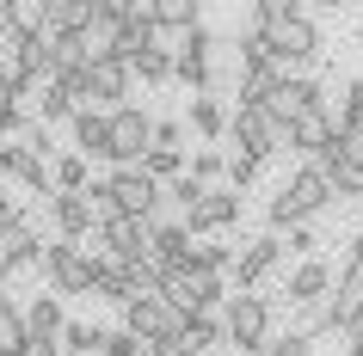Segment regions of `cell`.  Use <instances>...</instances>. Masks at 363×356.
I'll use <instances>...</instances> for the list:
<instances>
[{"instance_id": "cell-1", "label": "cell", "mask_w": 363, "mask_h": 356, "mask_svg": "<svg viewBox=\"0 0 363 356\" xmlns=\"http://www.w3.org/2000/svg\"><path fill=\"white\" fill-rule=\"evenodd\" d=\"M339 203V197H333V185H326V172L314 166V160H308V166H296L284 178V185L271 190V203H265V222L277 227V234H284V227H296V222H320L326 209Z\"/></svg>"}, {"instance_id": "cell-2", "label": "cell", "mask_w": 363, "mask_h": 356, "mask_svg": "<svg viewBox=\"0 0 363 356\" xmlns=\"http://www.w3.org/2000/svg\"><path fill=\"white\" fill-rule=\"evenodd\" d=\"M222 326H228V350L240 356H265V344L277 332V314H271V295L265 289H234L228 301H222Z\"/></svg>"}, {"instance_id": "cell-3", "label": "cell", "mask_w": 363, "mask_h": 356, "mask_svg": "<svg viewBox=\"0 0 363 356\" xmlns=\"http://www.w3.org/2000/svg\"><path fill=\"white\" fill-rule=\"evenodd\" d=\"M265 50L277 68H289V74H308L314 62H320V25L308 19V13H289V19H271L265 25Z\"/></svg>"}, {"instance_id": "cell-4", "label": "cell", "mask_w": 363, "mask_h": 356, "mask_svg": "<svg viewBox=\"0 0 363 356\" xmlns=\"http://www.w3.org/2000/svg\"><path fill=\"white\" fill-rule=\"evenodd\" d=\"M99 252H86V240H56L43 246V277L56 295H93L99 289Z\"/></svg>"}, {"instance_id": "cell-5", "label": "cell", "mask_w": 363, "mask_h": 356, "mask_svg": "<svg viewBox=\"0 0 363 356\" xmlns=\"http://www.w3.org/2000/svg\"><path fill=\"white\" fill-rule=\"evenodd\" d=\"M105 185H111V197L123 203V215H142V222H160V215H172L167 185H160V178H154L142 160H135V166H111V172H105Z\"/></svg>"}, {"instance_id": "cell-6", "label": "cell", "mask_w": 363, "mask_h": 356, "mask_svg": "<svg viewBox=\"0 0 363 356\" xmlns=\"http://www.w3.org/2000/svg\"><path fill=\"white\" fill-rule=\"evenodd\" d=\"M228 142L234 148H252L259 160H271V154H289V123L271 111V105H234Z\"/></svg>"}, {"instance_id": "cell-7", "label": "cell", "mask_w": 363, "mask_h": 356, "mask_svg": "<svg viewBox=\"0 0 363 356\" xmlns=\"http://www.w3.org/2000/svg\"><path fill=\"white\" fill-rule=\"evenodd\" d=\"M117 314H123V326H130L135 338H148V344H179L185 319H191L185 307H172L160 289H154V295H135L130 307H117Z\"/></svg>"}, {"instance_id": "cell-8", "label": "cell", "mask_w": 363, "mask_h": 356, "mask_svg": "<svg viewBox=\"0 0 363 356\" xmlns=\"http://www.w3.org/2000/svg\"><path fill=\"white\" fill-rule=\"evenodd\" d=\"M240 215H247V197H240L234 185H210L191 209H185V227H191L197 240H210V234H228V227H240Z\"/></svg>"}, {"instance_id": "cell-9", "label": "cell", "mask_w": 363, "mask_h": 356, "mask_svg": "<svg viewBox=\"0 0 363 356\" xmlns=\"http://www.w3.org/2000/svg\"><path fill=\"white\" fill-rule=\"evenodd\" d=\"M289 258V246L277 227H265V234H252V240H240V258H234V289H265L271 270Z\"/></svg>"}, {"instance_id": "cell-10", "label": "cell", "mask_w": 363, "mask_h": 356, "mask_svg": "<svg viewBox=\"0 0 363 356\" xmlns=\"http://www.w3.org/2000/svg\"><path fill=\"white\" fill-rule=\"evenodd\" d=\"M154 148V111L148 105H117L111 111V166H135Z\"/></svg>"}, {"instance_id": "cell-11", "label": "cell", "mask_w": 363, "mask_h": 356, "mask_svg": "<svg viewBox=\"0 0 363 356\" xmlns=\"http://www.w3.org/2000/svg\"><path fill=\"white\" fill-rule=\"evenodd\" d=\"M148 258L160 270H179V264H197V234L185 227V215H160L148 234Z\"/></svg>"}, {"instance_id": "cell-12", "label": "cell", "mask_w": 363, "mask_h": 356, "mask_svg": "<svg viewBox=\"0 0 363 356\" xmlns=\"http://www.w3.org/2000/svg\"><path fill=\"white\" fill-rule=\"evenodd\" d=\"M333 282H339V264L314 252V258H302L296 270H289L284 295H289V307H320V301L333 295Z\"/></svg>"}, {"instance_id": "cell-13", "label": "cell", "mask_w": 363, "mask_h": 356, "mask_svg": "<svg viewBox=\"0 0 363 356\" xmlns=\"http://www.w3.org/2000/svg\"><path fill=\"white\" fill-rule=\"evenodd\" d=\"M148 234H154V222H142V215H117V222L99 227L93 240L105 246V258L130 264V258H148Z\"/></svg>"}, {"instance_id": "cell-14", "label": "cell", "mask_w": 363, "mask_h": 356, "mask_svg": "<svg viewBox=\"0 0 363 356\" xmlns=\"http://www.w3.org/2000/svg\"><path fill=\"white\" fill-rule=\"evenodd\" d=\"M314 166L326 172V185H333V197H339V203H345V197H357V203H363V154L345 148V135H339L326 154H314Z\"/></svg>"}, {"instance_id": "cell-15", "label": "cell", "mask_w": 363, "mask_h": 356, "mask_svg": "<svg viewBox=\"0 0 363 356\" xmlns=\"http://www.w3.org/2000/svg\"><path fill=\"white\" fill-rule=\"evenodd\" d=\"M326 319L333 326H363V264L357 258H345L339 264V282H333V295H326Z\"/></svg>"}, {"instance_id": "cell-16", "label": "cell", "mask_w": 363, "mask_h": 356, "mask_svg": "<svg viewBox=\"0 0 363 356\" xmlns=\"http://www.w3.org/2000/svg\"><path fill=\"white\" fill-rule=\"evenodd\" d=\"M228 123H234V105L222 93H191V105H185V130H191L197 142H228Z\"/></svg>"}, {"instance_id": "cell-17", "label": "cell", "mask_w": 363, "mask_h": 356, "mask_svg": "<svg viewBox=\"0 0 363 356\" xmlns=\"http://www.w3.org/2000/svg\"><path fill=\"white\" fill-rule=\"evenodd\" d=\"M326 105V80L320 74H284V86L271 93V111L284 117V123H296L302 111H320Z\"/></svg>"}, {"instance_id": "cell-18", "label": "cell", "mask_w": 363, "mask_h": 356, "mask_svg": "<svg viewBox=\"0 0 363 356\" xmlns=\"http://www.w3.org/2000/svg\"><path fill=\"white\" fill-rule=\"evenodd\" d=\"M68 130H74V148L86 154V160H105V166H111V111H105V105H80V111L68 117Z\"/></svg>"}, {"instance_id": "cell-19", "label": "cell", "mask_w": 363, "mask_h": 356, "mask_svg": "<svg viewBox=\"0 0 363 356\" xmlns=\"http://www.w3.org/2000/svg\"><path fill=\"white\" fill-rule=\"evenodd\" d=\"M86 74H93V105L117 111V105H130V86H135V68L123 56H105V62H86Z\"/></svg>"}, {"instance_id": "cell-20", "label": "cell", "mask_w": 363, "mask_h": 356, "mask_svg": "<svg viewBox=\"0 0 363 356\" xmlns=\"http://www.w3.org/2000/svg\"><path fill=\"white\" fill-rule=\"evenodd\" d=\"M333 142H339V117L326 111V105L320 111H302L289 123V154H308V160H314V154H326Z\"/></svg>"}, {"instance_id": "cell-21", "label": "cell", "mask_w": 363, "mask_h": 356, "mask_svg": "<svg viewBox=\"0 0 363 356\" xmlns=\"http://www.w3.org/2000/svg\"><path fill=\"white\" fill-rule=\"evenodd\" d=\"M0 252L13 258V270H38L43 264V234L31 215H13V222L0 227Z\"/></svg>"}, {"instance_id": "cell-22", "label": "cell", "mask_w": 363, "mask_h": 356, "mask_svg": "<svg viewBox=\"0 0 363 356\" xmlns=\"http://www.w3.org/2000/svg\"><path fill=\"white\" fill-rule=\"evenodd\" d=\"M50 222H56V240H86V234H99V222H93V209H86L80 190H56L50 197Z\"/></svg>"}, {"instance_id": "cell-23", "label": "cell", "mask_w": 363, "mask_h": 356, "mask_svg": "<svg viewBox=\"0 0 363 356\" xmlns=\"http://www.w3.org/2000/svg\"><path fill=\"white\" fill-rule=\"evenodd\" d=\"M284 74H289V68H277L271 56L240 62V80H234V93H240V105H271V93L284 86Z\"/></svg>"}, {"instance_id": "cell-24", "label": "cell", "mask_w": 363, "mask_h": 356, "mask_svg": "<svg viewBox=\"0 0 363 356\" xmlns=\"http://www.w3.org/2000/svg\"><path fill=\"white\" fill-rule=\"evenodd\" d=\"M216 344H228L222 314H191V319H185V332H179V350H185V356H203V350H216Z\"/></svg>"}, {"instance_id": "cell-25", "label": "cell", "mask_w": 363, "mask_h": 356, "mask_svg": "<svg viewBox=\"0 0 363 356\" xmlns=\"http://www.w3.org/2000/svg\"><path fill=\"white\" fill-rule=\"evenodd\" d=\"M167 31H160V25H154V13H142V19H130V25H117V56L123 62H135L142 56V50H167Z\"/></svg>"}, {"instance_id": "cell-26", "label": "cell", "mask_w": 363, "mask_h": 356, "mask_svg": "<svg viewBox=\"0 0 363 356\" xmlns=\"http://www.w3.org/2000/svg\"><path fill=\"white\" fill-rule=\"evenodd\" d=\"M62 326H68V314H62L56 289H50V295H31V307H25V332H31V338H62Z\"/></svg>"}, {"instance_id": "cell-27", "label": "cell", "mask_w": 363, "mask_h": 356, "mask_svg": "<svg viewBox=\"0 0 363 356\" xmlns=\"http://www.w3.org/2000/svg\"><path fill=\"white\" fill-rule=\"evenodd\" d=\"M50 185H56V190H86V185H93V160H86L80 148L50 154Z\"/></svg>"}, {"instance_id": "cell-28", "label": "cell", "mask_w": 363, "mask_h": 356, "mask_svg": "<svg viewBox=\"0 0 363 356\" xmlns=\"http://www.w3.org/2000/svg\"><path fill=\"white\" fill-rule=\"evenodd\" d=\"M99 13H93V0H50V31H56V38H80V31H86V25H93Z\"/></svg>"}, {"instance_id": "cell-29", "label": "cell", "mask_w": 363, "mask_h": 356, "mask_svg": "<svg viewBox=\"0 0 363 356\" xmlns=\"http://www.w3.org/2000/svg\"><path fill=\"white\" fill-rule=\"evenodd\" d=\"M148 13L160 31H191V25H203V0H148Z\"/></svg>"}, {"instance_id": "cell-30", "label": "cell", "mask_w": 363, "mask_h": 356, "mask_svg": "<svg viewBox=\"0 0 363 356\" xmlns=\"http://www.w3.org/2000/svg\"><path fill=\"white\" fill-rule=\"evenodd\" d=\"M197 178V185H228V148L222 142H203V148H191V166H185Z\"/></svg>"}, {"instance_id": "cell-31", "label": "cell", "mask_w": 363, "mask_h": 356, "mask_svg": "<svg viewBox=\"0 0 363 356\" xmlns=\"http://www.w3.org/2000/svg\"><path fill=\"white\" fill-rule=\"evenodd\" d=\"M99 301H111V307H130L135 301V282H130V264H117V258H105L99 264V289H93Z\"/></svg>"}, {"instance_id": "cell-32", "label": "cell", "mask_w": 363, "mask_h": 356, "mask_svg": "<svg viewBox=\"0 0 363 356\" xmlns=\"http://www.w3.org/2000/svg\"><path fill=\"white\" fill-rule=\"evenodd\" d=\"M99 350H105V326H86V319L62 326V356H99Z\"/></svg>"}, {"instance_id": "cell-33", "label": "cell", "mask_w": 363, "mask_h": 356, "mask_svg": "<svg viewBox=\"0 0 363 356\" xmlns=\"http://www.w3.org/2000/svg\"><path fill=\"white\" fill-rule=\"evenodd\" d=\"M25 338H31V332H25V307L0 289V356H6V350H25Z\"/></svg>"}, {"instance_id": "cell-34", "label": "cell", "mask_w": 363, "mask_h": 356, "mask_svg": "<svg viewBox=\"0 0 363 356\" xmlns=\"http://www.w3.org/2000/svg\"><path fill=\"white\" fill-rule=\"evenodd\" d=\"M130 68H135L142 86H172V80H179V74H172V50H142Z\"/></svg>"}, {"instance_id": "cell-35", "label": "cell", "mask_w": 363, "mask_h": 356, "mask_svg": "<svg viewBox=\"0 0 363 356\" xmlns=\"http://www.w3.org/2000/svg\"><path fill=\"white\" fill-rule=\"evenodd\" d=\"M68 68H86V43H80V38H56V31H50V80L68 74Z\"/></svg>"}, {"instance_id": "cell-36", "label": "cell", "mask_w": 363, "mask_h": 356, "mask_svg": "<svg viewBox=\"0 0 363 356\" xmlns=\"http://www.w3.org/2000/svg\"><path fill=\"white\" fill-rule=\"evenodd\" d=\"M142 166H148L160 185H172V178L191 166V160H185V148H148V154H142Z\"/></svg>"}, {"instance_id": "cell-37", "label": "cell", "mask_w": 363, "mask_h": 356, "mask_svg": "<svg viewBox=\"0 0 363 356\" xmlns=\"http://www.w3.org/2000/svg\"><path fill=\"white\" fill-rule=\"evenodd\" d=\"M234 258H240V246H228L222 234L197 240V264H210V270H222V277H234Z\"/></svg>"}, {"instance_id": "cell-38", "label": "cell", "mask_w": 363, "mask_h": 356, "mask_svg": "<svg viewBox=\"0 0 363 356\" xmlns=\"http://www.w3.org/2000/svg\"><path fill=\"white\" fill-rule=\"evenodd\" d=\"M259 172H265V160H259L252 148H228V185H234V190L259 185Z\"/></svg>"}, {"instance_id": "cell-39", "label": "cell", "mask_w": 363, "mask_h": 356, "mask_svg": "<svg viewBox=\"0 0 363 356\" xmlns=\"http://www.w3.org/2000/svg\"><path fill=\"white\" fill-rule=\"evenodd\" d=\"M80 197H86V209H93V222L105 227V222H117V215H123V203H117L111 197V185H105V178H93V185L80 190Z\"/></svg>"}, {"instance_id": "cell-40", "label": "cell", "mask_w": 363, "mask_h": 356, "mask_svg": "<svg viewBox=\"0 0 363 356\" xmlns=\"http://www.w3.org/2000/svg\"><path fill=\"white\" fill-rule=\"evenodd\" d=\"M148 350H154L148 338H135L130 326H117V332H105V350L99 356H148Z\"/></svg>"}, {"instance_id": "cell-41", "label": "cell", "mask_w": 363, "mask_h": 356, "mask_svg": "<svg viewBox=\"0 0 363 356\" xmlns=\"http://www.w3.org/2000/svg\"><path fill=\"white\" fill-rule=\"evenodd\" d=\"M93 13H99V19H111V25H130V19L148 13V0H93Z\"/></svg>"}, {"instance_id": "cell-42", "label": "cell", "mask_w": 363, "mask_h": 356, "mask_svg": "<svg viewBox=\"0 0 363 356\" xmlns=\"http://www.w3.org/2000/svg\"><path fill=\"white\" fill-rule=\"evenodd\" d=\"M265 356H314V338H308L302 326H296V332H277L265 344Z\"/></svg>"}, {"instance_id": "cell-43", "label": "cell", "mask_w": 363, "mask_h": 356, "mask_svg": "<svg viewBox=\"0 0 363 356\" xmlns=\"http://www.w3.org/2000/svg\"><path fill=\"white\" fill-rule=\"evenodd\" d=\"M284 246L296 252V258H314V252H320V234H314V222H296V227H284Z\"/></svg>"}, {"instance_id": "cell-44", "label": "cell", "mask_w": 363, "mask_h": 356, "mask_svg": "<svg viewBox=\"0 0 363 356\" xmlns=\"http://www.w3.org/2000/svg\"><path fill=\"white\" fill-rule=\"evenodd\" d=\"M289 13H308V0H252V19H259V25L289 19Z\"/></svg>"}, {"instance_id": "cell-45", "label": "cell", "mask_w": 363, "mask_h": 356, "mask_svg": "<svg viewBox=\"0 0 363 356\" xmlns=\"http://www.w3.org/2000/svg\"><path fill=\"white\" fill-rule=\"evenodd\" d=\"M185 123H179V117H154V148H185Z\"/></svg>"}, {"instance_id": "cell-46", "label": "cell", "mask_w": 363, "mask_h": 356, "mask_svg": "<svg viewBox=\"0 0 363 356\" xmlns=\"http://www.w3.org/2000/svg\"><path fill=\"white\" fill-rule=\"evenodd\" d=\"M6 111H25V86H19L13 68H0V117H6Z\"/></svg>"}, {"instance_id": "cell-47", "label": "cell", "mask_w": 363, "mask_h": 356, "mask_svg": "<svg viewBox=\"0 0 363 356\" xmlns=\"http://www.w3.org/2000/svg\"><path fill=\"white\" fill-rule=\"evenodd\" d=\"M19 148H25V142L0 135V178H13V172H19Z\"/></svg>"}, {"instance_id": "cell-48", "label": "cell", "mask_w": 363, "mask_h": 356, "mask_svg": "<svg viewBox=\"0 0 363 356\" xmlns=\"http://www.w3.org/2000/svg\"><path fill=\"white\" fill-rule=\"evenodd\" d=\"M19 356H62V338H25Z\"/></svg>"}, {"instance_id": "cell-49", "label": "cell", "mask_w": 363, "mask_h": 356, "mask_svg": "<svg viewBox=\"0 0 363 356\" xmlns=\"http://www.w3.org/2000/svg\"><path fill=\"white\" fill-rule=\"evenodd\" d=\"M339 356H363V326H345L339 332Z\"/></svg>"}, {"instance_id": "cell-50", "label": "cell", "mask_w": 363, "mask_h": 356, "mask_svg": "<svg viewBox=\"0 0 363 356\" xmlns=\"http://www.w3.org/2000/svg\"><path fill=\"white\" fill-rule=\"evenodd\" d=\"M13 215H25V209H19V203H13V190H6V178H0V227L13 222Z\"/></svg>"}, {"instance_id": "cell-51", "label": "cell", "mask_w": 363, "mask_h": 356, "mask_svg": "<svg viewBox=\"0 0 363 356\" xmlns=\"http://www.w3.org/2000/svg\"><path fill=\"white\" fill-rule=\"evenodd\" d=\"M308 6H320V13H339L345 0H308Z\"/></svg>"}, {"instance_id": "cell-52", "label": "cell", "mask_w": 363, "mask_h": 356, "mask_svg": "<svg viewBox=\"0 0 363 356\" xmlns=\"http://www.w3.org/2000/svg\"><path fill=\"white\" fill-rule=\"evenodd\" d=\"M351 258H357V264H363V227H357V240H351Z\"/></svg>"}, {"instance_id": "cell-53", "label": "cell", "mask_w": 363, "mask_h": 356, "mask_svg": "<svg viewBox=\"0 0 363 356\" xmlns=\"http://www.w3.org/2000/svg\"><path fill=\"white\" fill-rule=\"evenodd\" d=\"M357 43H363V19H357Z\"/></svg>"}, {"instance_id": "cell-54", "label": "cell", "mask_w": 363, "mask_h": 356, "mask_svg": "<svg viewBox=\"0 0 363 356\" xmlns=\"http://www.w3.org/2000/svg\"><path fill=\"white\" fill-rule=\"evenodd\" d=\"M345 6H363V0H345Z\"/></svg>"}]
</instances>
